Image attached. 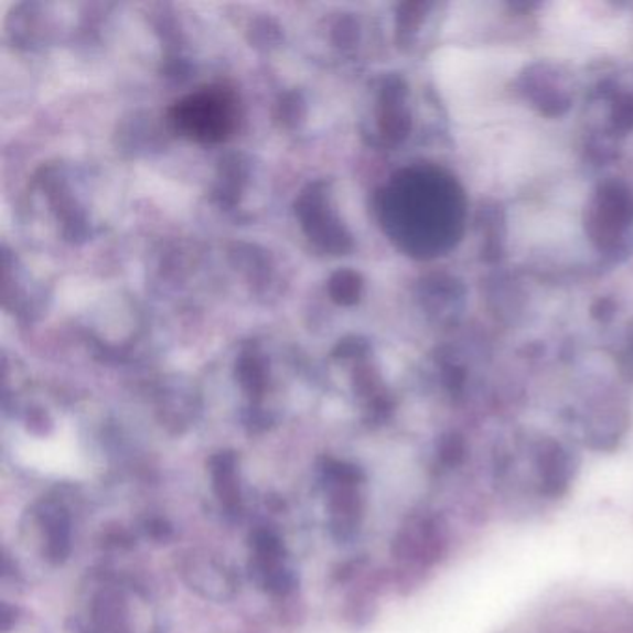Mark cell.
Returning <instances> with one entry per match:
<instances>
[{"label": "cell", "instance_id": "6da1fadb", "mask_svg": "<svg viewBox=\"0 0 633 633\" xmlns=\"http://www.w3.org/2000/svg\"><path fill=\"white\" fill-rule=\"evenodd\" d=\"M240 124V100L225 86H205L170 110L171 129L201 143H217L235 135Z\"/></svg>", "mask_w": 633, "mask_h": 633}, {"label": "cell", "instance_id": "7a4b0ae2", "mask_svg": "<svg viewBox=\"0 0 633 633\" xmlns=\"http://www.w3.org/2000/svg\"><path fill=\"white\" fill-rule=\"evenodd\" d=\"M398 546L399 556L412 557L423 564H433L444 550V529L433 518H420L405 529Z\"/></svg>", "mask_w": 633, "mask_h": 633}, {"label": "cell", "instance_id": "3957f363", "mask_svg": "<svg viewBox=\"0 0 633 633\" xmlns=\"http://www.w3.org/2000/svg\"><path fill=\"white\" fill-rule=\"evenodd\" d=\"M535 464H537V472H539L540 485L545 489L546 494L559 496L567 491L570 480H572L575 463L570 461L569 452H565L561 446L556 444V442L540 446Z\"/></svg>", "mask_w": 633, "mask_h": 633}, {"label": "cell", "instance_id": "277c9868", "mask_svg": "<svg viewBox=\"0 0 633 633\" xmlns=\"http://www.w3.org/2000/svg\"><path fill=\"white\" fill-rule=\"evenodd\" d=\"M235 459L229 458V455H222L216 461H212V474L216 480L217 494L227 507H233L238 500L235 485Z\"/></svg>", "mask_w": 633, "mask_h": 633}]
</instances>
